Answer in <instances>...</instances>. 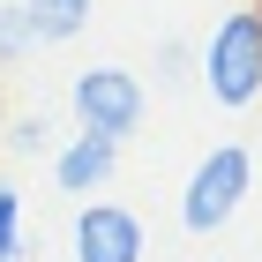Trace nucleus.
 <instances>
[{
	"mask_svg": "<svg viewBox=\"0 0 262 262\" xmlns=\"http://www.w3.org/2000/svg\"><path fill=\"white\" fill-rule=\"evenodd\" d=\"M202 90L225 105V113H240V105L262 98V15L240 8V15H225L210 38H202Z\"/></svg>",
	"mask_w": 262,
	"mask_h": 262,
	"instance_id": "nucleus-1",
	"label": "nucleus"
},
{
	"mask_svg": "<svg viewBox=\"0 0 262 262\" xmlns=\"http://www.w3.org/2000/svg\"><path fill=\"white\" fill-rule=\"evenodd\" d=\"M247 187H255V158H247L240 142H217V150L187 172V187H180V225L187 232H225V225L240 217Z\"/></svg>",
	"mask_w": 262,
	"mask_h": 262,
	"instance_id": "nucleus-2",
	"label": "nucleus"
},
{
	"mask_svg": "<svg viewBox=\"0 0 262 262\" xmlns=\"http://www.w3.org/2000/svg\"><path fill=\"white\" fill-rule=\"evenodd\" d=\"M68 105H75V127H90V135H113L127 142L142 127V75H127V68H82L75 90H68Z\"/></svg>",
	"mask_w": 262,
	"mask_h": 262,
	"instance_id": "nucleus-3",
	"label": "nucleus"
},
{
	"mask_svg": "<svg viewBox=\"0 0 262 262\" xmlns=\"http://www.w3.org/2000/svg\"><path fill=\"white\" fill-rule=\"evenodd\" d=\"M142 217L120 202H82L75 210V262H142Z\"/></svg>",
	"mask_w": 262,
	"mask_h": 262,
	"instance_id": "nucleus-4",
	"label": "nucleus"
},
{
	"mask_svg": "<svg viewBox=\"0 0 262 262\" xmlns=\"http://www.w3.org/2000/svg\"><path fill=\"white\" fill-rule=\"evenodd\" d=\"M113 172H120V142H113V135H90V127H75V135L53 150V180H60L68 195H98Z\"/></svg>",
	"mask_w": 262,
	"mask_h": 262,
	"instance_id": "nucleus-5",
	"label": "nucleus"
},
{
	"mask_svg": "<svg viewBox=\"0 0 262 262\" xmlns=\"http://www.w3.org/2000/svg\"><path fill=\"white\" fill-rule=\"evenodd\" d=\"M23 8H30V23H38V45L82 38V23L98 15V0H23Z\"/></svg>",
	"mask_w": 262,
	"mask_h": 262,
	"instance_id": "nucleus-6",
	"label": "nucleus"
},
{
	"mask_svg": "<svg viewBox=\"0 0 262 262\" xmlns=\"http://www.w3.org/2000/svg\"><path fill=\"white\" fill-rule=\"evenodd\" d=\"M23 53H38V23L23 0H0V68H15Z\"/></svg>",
	"mask_w": 262,
	"mask_h": 262,
	"instance_id": "nucleus-7",
	"label": "nucleus"
},
{
	"mask_svg": "<svg viewBox=\"0 0 262 262\" xmlns=\"http://www.w3.org/2000/svg\"><path fill=\"white\" fill-rule=\"evenodd\" d=\"M0 142H8L15 158H45V150H53V120H45V113H23V120L0 127Z\"/></svg>",
	"mask_w": 262,
	"mask_h": 262,
	"instance_id": "nucleus-8",
	"label": "nucleus"
},
{
	"mask_svg": "<svg viewBox=\"0 0 262 262\" xmlns=\"http://www.w3.org/2000/svg\"><path fill=\"white\" fill-rule=\"evenodd\" d=\"M15 255H23V187L0 180V262H15Z\"/></svg>",
	"mask_w": 262,
	"mask_h": 262,
	"instance_id": "nucleus-9",
	"label": "nucleus"
},
{
	"mask_svg": "<svg viewBox=\"0 0 262 262\" xmlns=\"http://www.w3.org/2000/svg\"><path fill=\"white\" fill-rule=\"evenodd\" d=\"M0 127H8V98H0Z\"/></svg>",
	"mask_w": 262,
	"mask_h": 262,
	"instance_id": "nucleus-10",
	"label": "nucleus"
}]
</instances>
